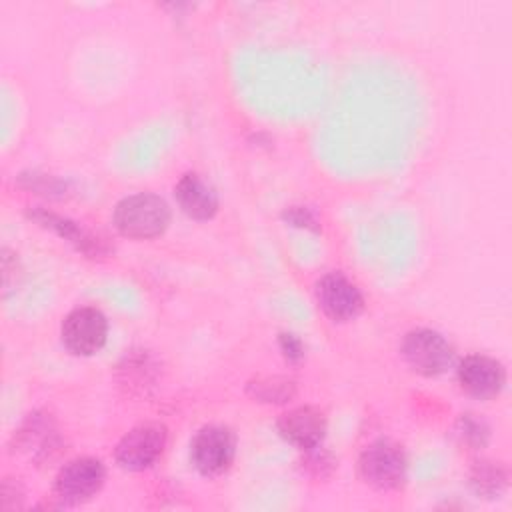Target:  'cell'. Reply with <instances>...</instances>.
Segmentation results:
<instances>
[{
    "label": "cell",
    "mask_w": 512,
    "mask_h": 512,
    "mask_svg": "<svg viewBox=\"0 0 512 512\" xmlns=\"http://www.w3.org/2000/svg\"><path fill=\"white\" fill-rule=\"evenodd\" d=\"M170 206L152 192H136L124 196L112 214L114 228L132 240H150L166 232L170 224Z\"/></svg>",
    "instance_id": "1"
},
{
    "label": "cell",
    "mask_w": 512,
    "mask_h": 512,
    "mask_svg": "<svg viewBox=\"0 0 512 512\" xmlns=\"http://www.w3.org/2000/svg\"><path fill=\"white\" fill-rule=\"evenodd\" d=\"M408 460L400 444L388 438L368 444L358 458V476L374 490H398L406 482Z\"/></svg>",
    "instance_id": "2"
},
{
    "label": "cell",
    "mask_w": 512,
    "mask_h": 512,
    "mask_svg": "<svg viewBox=\"0 0 512 512\" xmlns=\"http://www.w3.org/2000/svg\"><path fill=\"white\" fill-rule=\"evenodd\" d=\"M404 362L420 376L434 378L454 364L452 344L436 330L414 328L404 334L400 344Z\"/></svg>",
    "instance_id": "3"
},
{
    "label": "cell",
    "mask_w": 512,
    "mask_h": 512,
    "mask_svg": "<svg viewBox=\"0 0 512 512\" xmlns=\"http://www.w3.org/2000/svg\"><path fill=\"white\" fill-rule=\"evenodd\" d=\"M168 430L160 422H142L130 428L116 444L114 458L120 468L140 472L150 468L164 452Z\"/></svg>",
    "instance_id": "4"
},
{
    "label": "cell",
    "mask_w": 512,
    "mask_h": 512,
    "mask_svg": "<svg viewBox=\"0 0 512 512\" xmlns=\"http://www.w3.org/2000/svg\"><path fill=\"white\" fill-rule=\"evenodd\" d=\"M108 338V320L94 306L70 310L60 326V340L74 356H92L100 352Z\"/></svg>",
    "instance_id": "5"
},
{
    "label": "cell",
    "mask_w": 512,
    "mask_h": 512,
    "mask_svg": "<svg viewBox=\"0 0 512 512\" xmlns=\"http://www.w3.org/2000/svg\"><path fill=\"white\" fill-rule=\"evenodd\" d=\"M236 454L234 432L222 424L200 428L190 442V462L202 476L226 472Z\"/></svg>",
    "instance_id": "6"
},
{
    "label": "cell",
    "mask_w": 512,
    "mask_h": 512,
    "mask_svg": "<svg viewBox=\"0 0 512 512\" xmlns=\"http://www.w3.org/2000/svg\"><path fill=\"white\" fill-rule=\"evenodd\" d=\"M106 470L98 458L80 456L66 462L54 478V494L62 504L90 500L104 484Z\"/></svg>",
    "instance_id": "7"
},
{
    "label": "cell",
    "mask_w": 512,
    "mask_h": 512,
    "mask_svg": "<svg viewBox=\"0 0 512 512\" xmlns=\"http://www.w3.org/2000/svg\"><path fill=\"white\" fill-rule=\"evenodd\" d=\"M316 302L332 322L354 320L364 308L360 288L342 272H328L316 282Z\"/></svg>",
    "instance_id": "8"
},
{
    "label": "cell",
    "mask_w": 512,
    "mask_h": 512,
    "mask_svg": "<svg viewBox=\"0 0 512 512\" xmlns=\"http://www.w3.org/2000/svg\"><path fill=\"white\" fill-rule=\"evenodd\" d=\"M460 388L478 400H490L498 396L506 384L504 366L486 354H468L456 368Z\"/></svg>",
    "instance_id": "9"
},
{
    "label": "cell",
    "mask_w": 512,
    "mask_h": 512,
    "mask_svg": "<svg viewBox=\"0 0 512 512\" xmlns=\"http://www.w3.org/2000/svg\"><path fill=\"white\" fill-rule=\"evenodd\" d=\"M280 436L300 450H316L326 436V416L314 406H296L280 414L278 422Z\"/></svg>",
    "instance_id": "10"
},
{
    "label": "cell",
    "mask_w": 512,
    "mask_h": 512,
    "mask_svg": "<svg viewBox=\"0 0 512 512\" xmlns=\"http://www.w3.org/2000/svg\"><path fill=\"white\" fill-rule=\"evenodd\" d=\"M180 210L192 220H210L218 210L216 190L196 172H186L174 186Z\"/></svg>",
    "instance_id": "11"
},
{
    "label": "cell",
    "mask_w": 512,
    "mask_h": 512,
    "mask_svg": "<svg viewBox=\"0 0 512 512\" xmlns=\"http://www.w3.org/2000/svg\"><path fill=\"white\" fill-rule=\"evenodd\" d=\"M28 216L38 222L40 226L56 232L58 236H62L64 240H68L78 252L86 254V256H100L106 252V246L102 240L94 238L88 230H84L82 226H78L76 222L62 218L54 212H48L44 208H34L28 212Z\"/></svg>",
    "instance_id": "12"
},
{
    "label": "cell",
    "mask_w": 512,
    "mask_h": 512,
    "mask_svg": "<svg viewBox=\"0 0 512 512\" xmlns=\"http://www.w3.org/2000/svg\"><path fill=\"white\" fill-rule=\"evenodd\" d=\"M56 428L48 414L34 412L28 416V420L22 424V428L14 434V442L20 450L28 452L34 460L48 456L50 450L56 446Z\"/></svg>",
    "instance_id": "13"
},
{
    "label": "cell",
    "mask_w": 512,
    "mask_h": 512,
    "mask_svg": "<svg viewBox=\"0 0 512 512\" xmlns=\"http://www.w3.org/2000/svg\"><path fill=\"white\" fill-rule=\"evenodd\" d=\"M248 394L260 402L284 404L296 394V386L286 376H258L248 382Z\"/></svg>",
    "instance_id": "14"
},
{
    "label": "cell",
    "mask_w": 512,
    "mask_h": 512,
    "mask_svg": "<svg viewBox=\"0 0 512 512\" xmlns=\"http://www.w3.org/2000/svg\"><path fill=\"white\" fill-rule=\"evenodd\" d=\"M508 480L506 470L498 464V462H490V460H480L474 464L472 472H470V484L472 488L482 494V496H496L504 490Z\"/></svg>",
    "instance_id": "15"
},
{
    "label": "cell",
    "mask_w": 512,
    "mask_h": 512,
    "mask_svg": "<svg viewBox=\"0 0 512 512\" xmlns=\"http://www.w3.org/2000/svg\"><path fill=\"white\" fill-rule=\"evenodd\" d=\"M458 434L468 446L484 448L490 436V428L482 418H476L474 414H462L458 420Z\"/></svg>",
    "instance_id": "16"
},
{
    "label": "cell",
    "mask_w": 512,
    "mask_h": 512,
    "mask_svg": "<svg viewBox=\"0 0 512 512\" xmlns=\"http://www.w3.org/2000/svg\"><path fill=\"white\" fill-rule=\"evenodd\" d=\"M278 342H280V350H282V354H284V358H286L288 362H300V360H302V356H304V344L300 342L298 336H294V334H290V332H282L280 338H278Z\"/></svg>",
    "instance_id": "17"
},
{
    "label": "cell",
    "mask_w": 512,
    "mask_h": 512,
    "mask_svg": "<svg viewBox=\"0 0 512 512\" xmlns=\"http://www.w3.org/2000/svg\"><path fill=\"white\" fill-rule=\"evenodd\" d=\"M286 220H290L294 226H306V228H310V226H314V218H312V214L306 210V208H290L286 214Z\"/></svg>",
    "instance_id": "18"
}]
</instances>
